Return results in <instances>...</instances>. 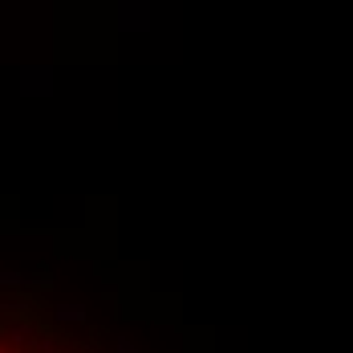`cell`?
<instances>
[{
	"label": "cell",
	"mask_w": 353,
	"mask_h": 353,
	"mask_svg": "<svg viewBox=\"0 0 353 353\" xmlns=\"http://www.w3.org/2000/svg\"><path fill=\"white\" fill-rule=\"evenodd\" d=\"M57 321H85V309L81 305H61V309H53Z\"/></svg>",
	"instance_id": "cell-1"
},
{
	"label": "cell",
	"mask_w": 353,
	"mask_h": 353,
	"mask_svg": "<svg viewBox=\"0 0 353 353\" xmlns=\"http://www.w3.org/2000/svg\"><path fill=\"white\" fill-rule=\"evenodd\" d=\"M0 353H4V345H0Z\"/></svg>",
	"instance_id": "cell-2"
}]
</instances>
